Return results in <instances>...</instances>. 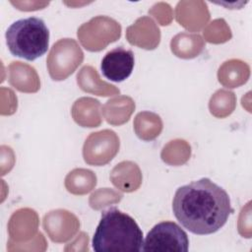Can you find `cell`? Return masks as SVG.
Instances as JSON below:
<instances>
[{"label":"cell","mask_w":252,"mask_h":252,"mask_svg":"<svg viewBox=\"0 0 252 252\" xmlns=\"http://www.w3.org/2000/svg\"><path fill=\"white\" fill-rule=\"evenodd\" d=\"M172 211L183 227L194 234L206 235L221 228L233 209L226 191L203 177L176 190Z\"/></svg>","instance_id":"cell-1"},{"label":"cell","mask_w":252,"mask_h":252,"mask_svg":"<svg viewBox=\"0 0 252 252\" xmlns=\"http://www.w3.org/2000/svg\"><path fill=\"white\" fill-rule=\"evenodd\" d=\"M143 242V231L132 217L116 208L101 213L93 237L95 252H138Z\"/></svg>","instance_id":"cell-2"},{"label":"cell","mask_w":252,"mask_h":252,"mask_svg":"<svg viewBox=\"0 0 252 252\" xmlns=\"http://www.w3.org/2000/svg\"><path fill=\"white\" fill-rule=\"evenodd\" d=\"M5 37L9 51L29 61L42 56L49 45V31L44 21L37 17L14 22L7 29Z\"/></svg>","instance_id":"cell-3"},{"label":"cell","mask_w":252,"mask_h":252,"mask_svg":"<svg viewBox=\"0 0 252 252\" xmlns=\"http://www.w3.org/2000/svg\"><path fill=\"white\" fill-rule=\"evenodd\" d=\"M189 239L187 233L174 221H160L147 234L141 251L187 252Z\"/></svg>","instance_id":"cell-4"},{"label":"cell","mask_w":252,"mask_h":252,"mask_svg":"<svg viewBox=\"0 0 252 252\" xmlns=\"http://www.w3.org/2000/svg\"><path fill=\"white\" fill-rule=\"evenodd\" d=\"M134 63L132 50L118 46L104 55L100 63V69L106 79L112 82H122L132 74Z\"/></svg>","instance_id":"cell-5"}]
</instances>
